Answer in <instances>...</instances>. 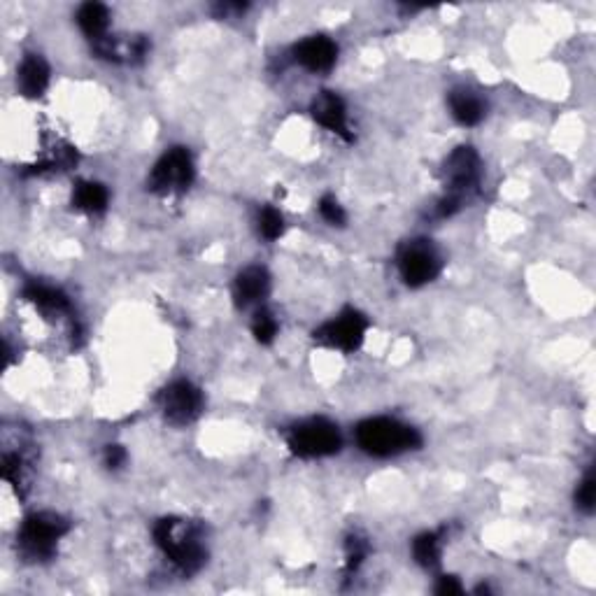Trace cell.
Masks as SVG:
<instances>
[{
  "label": "cell",
  "mask_w": 596,
  "mask_h": 596,
  "mask_svg": "<svg viewBox=\"0 0 596 596\" xmlns=\"http://www.w3.org/2000/svg\"><path fill=\"white\" fill-rule=\"evenodd\" d=\"M154 543L175 571L194 576L205 566L208 550L203 543V529L182 517H163L154 527Z\"/></svg>",
  "instance_id": "cell-1"
},
{
  "label": "cell",
  "mask_w": 596,
  "mask_h": 596,
  "mask_svg": "<svg viewBox=\"0 0 596 596\" xmlns=\"http://www.w3.org/2000/svg\"><path fill=\"white\" fill-rule=\"evenodd\" d=\"M354 438L361 450L378 459L399 457L422 445L420 431L394 417H371V420L359 422Z\"/></svg>",
  "instance_id": "cell-2"
},
{
  "label": "cell",
  "mask_w": 596,
  "mask_h": 596,
  "mask_svg": "<svg viewBox=\"0 0 596 596\" xmlns=\"http://www.w3.org/2000/svg\"><path fill=\"white\" fill-rule=\"evenodd\" d=\"M70 531V524L66 517L59 513H49V510H42V513L28 515L24 522H21L19 534H17V548L21 557L26 562H47L56 555V548H59V541Z\"/></svg>",
  "instance_id": "cell-3"
},
{
  "label": "cell",
  "mask_w": 596,
  "mask_h": 596,
  "mask_svg": "<svg viewBox=\"0 0 596 596\" xmlns=\"http://www.w3.org/2000/svg\"><path fill=\"white\" fill-rule=\"evenodd\" d=\"M196 166L187 147H170L159 156L147 177V189L156 196H180L194 184Z\"/></svg>",
  "instance_id": "cell-4"
},
{
  "label": "cell",
  "mask_w": 596,
  "mask_h": 596,
  "mask_svg": "<svg viewBox=\"0 0 596 596\" xmlns=\"http://www.w3.org/2000/svg\"><path fill=\"white\" fill-rule=\"evenodd\" d=\"M287 447L294 457L301 459H322L340 452L343 447V436L336 424L324 417H310L294 424L287 431Z\"/></svg>",
  "instance_id": "cell-5"
},
{
  "label": "cell",
  "mask_w": 596,
  "mask_h": 596,
  "mask_svg": "<svg viewBox=\"0 0 596 596\" xmlns=\"http://www.w3.org/2000/svg\"><path fill=\"white\" fill-rule=\"evenodd\" d=\"M441 180L447 198L464 208V201L478 194L482 182V159L473 147H457L447 156L441 168Z\"/></svg>",
  "instance_id": "cell-6"
},
{
  "label": "cell",
  "mask_w": 596,
  "mask_h": 596,
  "mask_svg": "<svg viewBox=\"0 0 596 596\" xmlns=\"http://www.w3.org/2000/svg\"><path fill=\"white\" fill-rule=\"evenodd\" d=\"M396 266H399L401 280L406 282L408 287L417 289L429 285V282H434L438 275H441L443 259L431 240L415 238L399 247Z\"/></svg>",
  "instance_id": "cell-7"
},
{
  "label": "cell",
  "mask_w": 596,
  "mask_h": 596,
  "mask_svg": "<svg viewBox=\"0 0 596 596\" xmlns=\"http://www.w3.org/2000/svg\"><path fill=\"white\" fill-rule=\"evenodd\" d=\"M366 331H368L366 315H361V312L354 308H345L343 312H338L336 317H331L329 322H324L319 329H315L312 338L317 340V345L350 354V352H357L359 347L364 345Z\"/></svg>",
  "instance_id": "cell-8"
},
{
  "label": "cell",
  "mask_w": 596,
  "mask_h": 596,
  "mask_svg": "<svg viewBox=\"0 0 596 596\" xmlns=\"http://www.w3.org/2000/svg\"><path fill=\"white\" fill-rule=\"evenodd\" d=\"M159 408L166 422L175 427H187L203 413V394L194 382L175 380L161 389Z\"/></svg>",
  "instance_id": "cell-9"
},
{
  "label": "cell",
  "mask_w": 596,
  "mask_h": 596,
  "mask_svg": "<svg viewBox=\"0 0 596 596\" xmlns=\"http://www.w3.org/2000/svg\"><path fill=\"white\" fill-rule=\"evenodd\" d=\"M310 115L319 126L331 131L333 136L352 140L350 122H347V105L336 91H319L310 103Z\"/></svg>",
  "instance_id": "cell-10"
},
{
  "label": "cell",
  "mask_w": 596,
  "mask_h": 596,
  "mask_svg": "<svg viewBox=\"0 0 596 596\" xmlns=\"http://www.w3.org/2000/svg\"><path fill=\"white\" fill-rule=\"evenodd\" d=\"M298 66L310 73H329L338 61V45L326 35H310L292 49Z\"/></svg>",
  "instance_id": "cell-11"
},
{
  "label": "cell",
  "mask_w": 596,
  "mask_h": 596,
  "mask_svg": "<svg viewBox=\"0 0 596 596\" xmlns=\"http://www.w3.org/2000/svg\"><path fill=\"white\" fill-rule=\"evenodd\" d=\"M268 292H271V275L264 266H247L233 280V301L243 310L252 305L259 308Z\"/></svg>",
  "instance_id": "cell-12"
},
{
  "label": "cell",
  "mask_w": 596,
  "mask_h": 596,
  "mask_svg": "<svg viewBox=\"0 0 596 596\" xmlns=\"http://www.w3.org/2000/svg\"><path fill=\"white\" fill-rule=\"evenodd\" d=\"M49 80H52V70L40 54H26L21 59L17 68V89L21 96L38 101L49 89Z\"/></svg>",
  "instance_id": "cell-13"
},
{
  "label": "cell",
  "mask_w": 596,
  "mask_h": 596,
  "mask_svg": "<svg viewBox=\"0 0 596 596\" xmlns=\"http://www.w3.org/2000/svg\"><path fill=\"white\" fill-rule=\"evenodd\" d=\"M24 298L45 317L59 319V317L73 315V303H70V298L63 294L59 287L42 285V282H31V285L24 287Z\"/></svg>",
  "instance_id": "cell-14"
},
{
  "label": "cell",
  "mask_w": 596,
  "mask_h": 596,
  "mask_svg": "<svg viewBox=\"0 0 596 596\" xmlns=\"http://www.w3.org/2000/svg\"><path fill=\"white\" fill-rule=\"evenodd\" d=\"M447 105H450L454 122L461 126H478L487 115V105L482 101V96L466 87L452 89L450 96H447Z\"/></svg>",
  "instance_id": "cell-15"
},
{
  "label": "cell",
  "mask_w": 596,
  "mask_h": 596,
  "mask_svg": "<svg viewBox=\"0 0 596 596\" xmlns=\"http://www.w3.org/2000/svg\"><path fill=\"white\" fill-rule=\"evenodd\" d=\"M108 203H110V191L105 184L94 180H82L75 184L73 208L77 212H84V215L89 217L103 215V212L108 210Z\"/></svg>",
  "instance_id": "cell-16"
},
{
  "label": "cell",
  "mask_w": 596,
  "mask_h": 596,
  "mask_svg": "<svg viewBox=\"0 0 596 596\" xmlns=\"http://www.w3.org/2000/svg\"><path fill=\"white\" fill-rule=\"evenodd\" d=\"M77 26L96 45L110 35V10L103 3H84L77 10Z\"/></svg>",
  "instance_id": "cell-17"
},
{
  "label": "cell",
  "mask_w": 596,
  "mask_h": 596,
  "mask_svg": "<svg viewBox=\"0 0 596 596\" xmlns=\"http://www.w3.org/2000/svg\"><path fill=\"white\" fill-rule=\"evenodd\" d=\"M3 480L14 487L19 496L26 494L28 480H31V457L24 450H5L3 454Z\"/></svg>",
  "instance_id": "cell-18"
},
{
  "label": "cell",
  "mask_w": 596,
  "mask_h": 596,
  "mask_svg": "<svg viewBox=\"0 0 596 596\" xmlns=\"http://www.w3.org/2000/svg\"><path fill=\"white\" fill-rule=\"evenodd\" d=\"M443 555V534L441 531H424L413 541V557L422 569L434 571L441 566Z\"/></svg>",
  "instance_id": "cell-19"
},
{
  "label": "cell",
  "mask_w": 596,
  "mask_h": 596,
  "mask_svg": "<svg viewBox=\"0 0 596 596\" xmlns=\"http://www.w3.org/2000/svg\"><path fill=\"white\" fill-rule=\"evenodd\" d=\"M278 319H275V315L271 310L266 308V305H259L257 310H254V317H252V333L254 338L259 340L261 345H271L275 336H278Z\"/></svg>",
  "instance_id": "cell-20"
},
{
  "label": "cell",
  "mask_w": 596,
  "mask_h": 596,
  "mask_svg": "<svg viewBox=\"0 0 596 596\" xmlns=\"http://www.w3.org/2000/svg\"><path fill=\"white\" fill-rule=\"evenodd\" d=\"M257 229L261 238L273 243V240L282 238V233H285V217H282V212L273 208V205H264V208L259 210Z\"/></svg>",
  "instance_id": "cell-21"
},
{
  "label": "cell",
  "mask_w": 596,
  "mask_h": 596,
  "mask_svg": "<svg viewBox=\"0 0 596 596\" xmlns=\"http://www.w3.org/2000/svg\"><path fill=\"white\" fill-rule=\"evenodd\" d=\"M368 543L366 538H361L357 534H352L350 538L345 541V569L347 573H354L359 569L361 564H364V559L368 557Z\"/></svg>",
  "instance_id": "cell-22"
},
{
  "label": "cell",
  "mask_w": 596,
  "mask_h": 596,
  "mask_svg": "<svg viewBox=\"0 0 596 596\" xmlns=\"http://www.w3.org/2000/svg\"><path fill=\"white\" fill-rule=\"evenodd\" d=\"M319 215H322L324 222H329L331 226H345L347 222V215H345V208L340 205V201L336 196L326 194L319 198Z\"/></svg>",
  "instance_id": "cell-23"
},
{
  "label": "cell",
  "mask_w": 596,
  "mask_h": 596,
  "mask_svg": "<svg viewBox=\"0 0 596 596\" xmlns=\"http://www.w3.org/2000/svg\"><path fill=\"white\" fill-rule=\"evenodd\" d=\"M594 496H596V480H594V473L590 471L583 480H580V485L576 489V506L580 513H585V515L592 513Z\"/></svg>",
  "instance_id": "cell-24"
},
{
  "label": "cell",
  "mask_w": 596,
  "mask_h": 596,
  "mask_svg": "<svg viewBox=\"0 0 596 596\" xmlns=\"http://www.w3.org/2000/svg\"><path fill=\"white\" fill-rule=\"evenodd\" d=\"M126 459H129V454L122 445H108L103 452V464L110 468V471H119L126 464Z\"/></svg>",
  "instance_id": "cell-25"
},
{
  "label": "cell",
  "mask_w": 596,
  "mask_h": 596,
  "mask_svg": "<svg viewBox=\"0 0 596 596\" xmlns=\"http://www.w3.org/2000/svg\"><path fill=\"white\" fill-rule=\"evenodd\" d=\"M438 594H461V585L457 583V578L452 576H443L441 583L436 587Z\"/></svg>",
  "instance_id": "cell-26"
}]
</instances>
